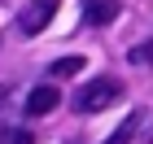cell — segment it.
<instances>
[{
    "instance_id": "9",
    "label": "cell",
    "mask_w": 153,
    "mask_h": 144,
    "mask_svg": "<svg viewBox=\"0 0 153 144\" xmlns=\"http://www.w3.org/2000/svg\"><path fill=\"white\" fill-rule=\"evenodd\" d=\"M4 96H9V87H4V83H0V100H4Z\"/></svg>"
},
{
    "instance_id": "4",
    "label": "cell",
    "mask_w": 153,
    "mask_h": 144,
    "mask_svg": "<svg viewBox=\"0 0 153 144\" xmlns=\"http://www.w3.org/2000/svg\"><path fill=\"white\" fill-rule=\"evenodd\" d=\"M118 18V0H83V22L88 26H109Z\"/></svg>"
},
{
    "instance_id": "1",
    "label": "cell",
    "mask_w": 153,
    "mask_h": 144,
    "mask_svg": "<svg viewBox=\"0 0 153 144\" xmlns=\"http://www.w3.org/2000/svg\"><path fill=\"white\" fill-rule=\"evenodd\" d=\"M123 96V83L118 79H92V83H83L79 92H74V114H101V109H109Z\"/></svg>"
},
{
    "instance_id": "2",
    "label": "cell",
    "mask_w": 153,
    "mask_h": 144,
    "mask_svg": "<svg viewBox=\"0 0 153 144\" xmlns=\"http://www.w3.org/2000/svg\"><path fill=\"white\" fill-rule=\"evenodd\" d=\"M53 13H57V0H31L22 9V18H18V31H22V35H39V31L53 22Z\"/></svg>"
},
{
    "instance_id": "6",
    "label": "cell",
    "mask_w": 153,
    "mask_h": 144,
    "mask_svg": "<svg viewBox=\"0 0 153 144\" xmlns=\"http://www.w3.org/2000/svg\"><path fill=\"white\" fill-rule=\"evenodd\" d=\"M136 127H140V114H127V122H123L118 131H109V140H105V144H131Z\"/></svg>"
},
{
    "instance_id": "3",
    "label": "cell",
    "mask_w": 153,
    "mask_h": 144,
    "mask_svg": "<svg viewBox=\"0 0 153 144\" xmlns=\"http://www.w3.org/2000/svg\"><path fill=\"white\" fill-rule=\"evenodd\" d=\"M57 87L53 83H39V87H31V96H26V114H31V118H44V114H53V109H57Z\"/></svg>"
},
{
    "instance_id": "7",
    "label": "cell",
    "mask_w": 153,
    "mask_h": 144,
    "mask_svg": "<svg viewBox=\"0 0 153 144\" xmlns=\"http://www.w3.org/2000/svg\"><path fill=\"white\" fill-rule=\"evenodd\" d=\"M127 57H131V61H136V66H153V39H144V44H140V48H131Z\"/></svg>"
},
{
    "instance_id": "5",
    "label": "cell",
    "mask_w": 153,
    "mask_h": 144,
    "mask_svg": "<svg viewBox=\"0 0 153 144\" xmlns=\"http://www.w3.org/2000/svg\"><path fill=\"white\" fill-rule=\"evenodd\" d=\"M79 70H83V57H57L53 66H48L53 79H66V74H79Z\"/></svg>"
},
{
    "instance_id": "8",
    "label": "cell",
    "mask_w": 153,
    "mask_h": 144,
    "mask_svg": "<svg viewBox=\"0 0 153 144\" xmlns=\"http://www.w3.org/2000/svg\"><path fill=\"white\" fill-rule=\"evenodd\" d=\"M9 144H31V135H26V131H18V135H13Z\"/></svg>"
},
{
    "instance_id": "10",
    "label": "cell",
    "mask_w": 153,
    "mask_h": 144,
    "mask_svg": "<svg viewBox=\"0 0 153 144\" xmlns=\"http://www.w3.org/2000/svg\"><path fill=\"white\" fill-rule=\"evenodd\" d=\"M70 144H79V140H70Z\"/></svg>"
}]
</instances>
